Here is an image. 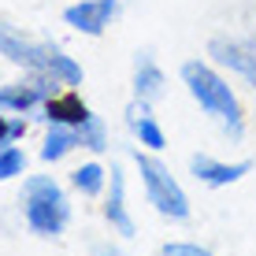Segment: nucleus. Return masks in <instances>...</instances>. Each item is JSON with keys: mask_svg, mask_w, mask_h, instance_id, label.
Wrapping results in <instances>:
<instances>
[{"mask_svg": "<svg viewBox=\"0 0 256 256\" xmlns=\"http://www.w3.org/2000/svg\"><path fill=\"white\" fill-rule=\"evenodd\" d=\"M178 78H182V86H186L190 100L219 126V134L230 141V145H242L245 130H249V116H245L242 96L226 82L223 70L212 64V60H186V64L178 67Z\"/></svg>", "mask_w": 256, "mask_h": 256, "instance_id": "f257e3e1", "label": "nucleus"}, {"mask_svg": "<svg viewBox=\"0 0 256 256\" xmlns=\"http://www.w3.org/2000/svg\"><path fill=\"white\" fill-rule=\"evenodd\" d=\"M19 216L34 238L56 242L67 234L70 219H74V204H70V193L64 190V182L56 174H22Z\"/></svg>", "mask_w": 256, "mask_h": 256, "instance_id": "f03ea898", "label": "nucleus"}, {"mask_svg": "<svg viewBox=\"0 0 256 256\" xmlns=\"http://www.w3.org/2000/svg\"><path fill=\"white\" fill-rule=\"evenodd\" d=\"M130 160L138 167L145 200L152 204L156 216L167 219V223H190V216H193L190 193L182 190V182L171 174V167L160 160V152H148V148H141L134 141V145H130Z\"/></svg>", "mask_w": 256, "mask_h": 256, "instance_id": "7ed1b4c3", "label": "nucleus"}, {"mask_svg": "<svg viewBox=\"0 0 256 256\" xmlns=\"http://www.w3.org/2000/svg\"><path fill=\"white\" fill-rule=\"evenodd\" d=\"M64 86L48 74V70H22V78L15 82H0V112L4 116H30L48 100L56 96Z\"/></svg>", "mask_w": 256, "mask_h": 256, "instance_id": "20e7f679", "label": "nucleus"}, {"mask_svg": "<svg viewBox=\"0 0 256 256\" xmlns=\"http://www.w3.org/2000/svg\"><path fill=\"white\" fill-rule=\"evenodd\" d=\"M48 48H52L48 38H30L19 26L0 22V60L4 64H12L19 70H45Z\"/></svg>", "mask_w": 256, "mask_h": 256, "instance_id": "39448f33", "label": "nucleus"}, {"mask_svg": "<svg viewBox=\"0 0 256 256\" xmlns=\"http://www.w3.org/2000/svg\"><path fill=\"white\" fill-rule=\"evenodd\" d=\"M100 219L122 242H130V238L138 234V223H134V216H130V204H126V171H122V164H112L108 190H104V197H100Z\"/></svg>", "mask_w": 256, "mask_h": 256, "instance_id": "423d86ee", "label": "nucleus"}, {"mask_svg": "<svg viewBox=\"0 0 256 256\" xmlns=\"http://www.w3.org/2000/svg\"><path fill=\"white\" fill-rule=\"evenodd\" d=\"M208 60L219 70H230L234 78H242L245 86L256 90V45L252 41H234V38H212L208 41Z\"/></svg>", "mask_w": 256, "mask_h": 256, "instance_id": "0eeeda50", "label": "nucleus"}, {"mask_svg": "<svg viewBox=\"0 0 256 256\" xmlns=\"http://www.w3.org/2000/svg\"><path fill=\"white\" fill-rule=\"evenodd\" d=\"M119 15V0H74L64 8V26L82 38H104Z\"/></svg>", "mask_w": 256, "mask_h": 256, "instance_id": "6e6552de", "label": "nucleus"}, {"mask_svg": "<svg viewBox=\"0 0 256 256\" xmlns=\"http://www.w3.org/2000/svg\"><path fill=\"white\" fill-rule=\"evenodd\" d=\"M190 174L204 190H226V186H238L245 174H252V160H219L212 152H193Z\"/></svg>", "mask_w": 256, "mask_h": 256, "instance_id": "1a4fd4ad", "label": "nucleus"}, {"mask_svg": "<svg viewBox=\"0 0 256 256\" xmlns=\"http://www.w3.org/2000/svg\"><path fill=\"white\" fill-rule=\"evenodd\" d=\"M122 122H126L130 138H134L141 148H148V152H164L167 148V134H164V126H160V119H156V112H152L148 100H138L134 96V100L122 108Z\"/></svg>", "mask_w": 256, "mask_h": 256, "instance_id": "9d476101", "label": "nucleus"}, {"mask_svg": "<svg viewBox=\"0 0 256 256\" xmlns=\"http://www.w3.org/2000/svg\"><path fill=\"white\" fill-rule=\"evenodd\" d=\"M90 116H93V108L82 100V93H78V90H60L56 96H48V100L34 112V122H41V126L60 122V126H74L78 130Z\"/></svg>", "mask_w": 256, "mask_h": 256, "instance_id": "9b49d317", "label": "nucleus"}, {"mask_svg": "<svg viewBox=\"0 0 256 256\" xmlns=\"http://www.w3.org/2000/svg\"><path fill=\"white\" fill-rule=\"evenodd\" d=\"M130 90H134L138 100H148V104L164 100V93H167V74H164V67L156 64L152 52H138V56H134V74H130Z\"/></svg>", "mask_w": 256, "mask_h": 256, "instance_id": "f8f14e48", "label": "nucleus"}, {"mask_svg": "<svg viewBox=\"0 0 256 256\" xmlns=\"http://www.w3.org/2000/svg\"><path fill=\"white\" fill-rule=\"evenodd\" d=\"M108 178H112V167H104L93 156V160H82L78 167H70L67 186H70V193H78V197L96 200V197H104V190H108Z\"/></svg>", "mask_w": 256, "mask_h": 256, "instance_id": "ddd939ff", "label": "nucleus"}, {"mask_svg": "<svg viewBox=\"0 0 256 256\" xmlns=\"http://www.w3.org/2000/svg\"><path fill=\"white\" fill-rule=\"evenodd\" d=\"M74 148H78V130L74 126H60V122H48L45 134H41V145H38V160L41 164H64Z\"/></svg>", "mask_w": 256, "mask_h": 256, "instance_id": "4468645a", "label": "nucleus"}, {"mask_svg": "<svg viewBox=\"0 0 256 256\" xmlns=\"http://www.w3.org/2000/svg\"><path fill=\"white\" fill-rule=\"evenodd\" d=\"M45 70L52 78H56L64 90H74V86H82L86 82V70H82V64H78L74 56L64 48V45H56L52 41V48H48V60H45Z\"/></svg>", "mask_w": 256, "mask_h": 256, "instance_id": "2eb2a0df", "label": "nucleus"}, {"mask_svg": "<svg viewBox=\"0 0 256 256\" xmlns=\"http://www.w3.org/2000/svg\"><path fill=\"white\" fill-rule=\"evenodd\" d=\"M78 148H82V152H90V156H104L112 148V134H108V122H104L100 116H93L82 122V126H78Z\"/></svg>", "mask_w": 256, "mask_h": 256, "instance_id": "dca6fc26", "label": "nucleus"}, {"mask_svg": "<svg viewBox=\"0 0 256 256\" xmlns=\"http://www.w3.org/2000/svg\"><path fill=\"white\" fill-rule=\"evenodd\" d=\"M26 167H30V156L22 152V145H4L0 148V186L22 178Z\"/></svg>", "mask_w": 256, "mask_h": 256, "instance_id": "f3484780", "label": "nucleus"}, {"mask_svg": "<svg viewBox=\"0 0 256 256\" xmlns=\"http://www.w3.org/2000/svg\"><path fill=\"white\" fill-rule=\"evenodd\" d=\"M156 256H216V252L200 242H164Z\"/></svg>", "mask_w": 256, "mask_h": 256, "instance_id": "a211bd4d", "label": "nucleus"}, {"mask_svg": "<svg viewBox=\"0 0 256 256\" xmlns=\"http://www.w3.org/2000/svg\"><path fill=\"white\" fill-rule=\"evenodd\" d=\"M90 256H126V249H122V238H116V234L93 238V242H90Z\"/></svg>", "mask_w": 256, "mask_h": 256, "instance_id": "6ab92c4d", "label": "nucleus"}, {"mask_svg": "<svg viewBox=\"0 0 256 256\" xmlns=\"http://www.w3.org/2000/svg\"><path fill=\"white\" fill-rule=\"evenodd\" d=\"M252 119H256V104H252Z\"/></svg>", "mask_w": 256, "mask_h": 256, "instance_id": "aec40b11", "label": "nucleus"}, {"mask_svg": "<svg viewBox=\"0 0 256 256\" xmlns=\"http://www.w3.org/2000/svg\"><path fill=\"white\" fill-rule=\"evenodd\" d=\"M252 45H256V34H252Z\"/></svg>", "mask_w": 256, "mask_h": 256, "instance_id": "412c9836", "label": "nucleus"}]
</instances>
